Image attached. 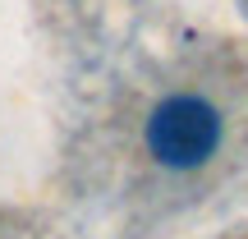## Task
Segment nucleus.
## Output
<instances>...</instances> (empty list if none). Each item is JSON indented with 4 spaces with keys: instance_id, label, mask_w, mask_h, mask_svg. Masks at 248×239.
Segmentation results:
<instances>
[{
    "instance_id": "f257e3e1",
    "label": "nucleus",
    "mask_w": 248,
    "mask_h": 239,
    "mask_svg": "<svg viewBox=\"0 0 248 239\" xmlns=\"http://www.w3.org/2000/svg\"><path fill=\"white\" fill-rule=\"evenodd\" d=\"M221 143V115L202 97H170L147 120V152L170 170H193Z\"/></svg>"
}]
</instances>
